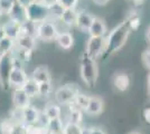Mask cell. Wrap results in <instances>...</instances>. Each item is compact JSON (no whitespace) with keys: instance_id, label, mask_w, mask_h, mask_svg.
Instances as JSON below:
<instances>
[{"instance_id":"f546056e","label":"cell","mask_w":150,"mask_h":134,"mask_svg":"<svg viewBox=\"0 0 150 134\" xmlns=\"http://www.w3.org/2000/svg\"><path fill=\"white\" fill-rule=\"evenodd\" d=\"M48 8H50V18H59L61 19V16H62L64 8L59 4H56V5L50 6Z\"/></svg>"},{"instance_id":"60d3db41","label":"cell","mask_w":150,"mask_h":134,"mask_svg":"<svg viewBox=\"0 0 150 134\" xmlns=\"http://www.w3.org/2000/svg\"><path fill=\"white\" fill-rule=\"evenodd\" d=\"M108 1H109V0H93V2H95L96 5H100V6H103V5H105Z\"/></svg>"},{"instance_id":"ba28073f","label":"cell","mask_w":150,"mask_h":134,"mask_svg":"<svg viewBox=\"0 0 150 134\" xmlns=\"http://www.w3.org/2000/svg\"><path fill=\"white\" fill-rule=\"evenodd\" d=\"M28 78L29 77L27 76V73L24 70V68L21 66L15 65L13 69L11 70V74L9 76V86L15 87V89L21 88L28 81Z\"/></svg>"},{"instance_id":"5b68a950","label":"cell","mask_w":150,"mask_h":134,"mask_svg":"<svg viewBox=\"0 0 150 134\" xmlns=\"http://www.w3.org/2000/svg\"><path fill=\"white\" fill-rule=\"evenodd\" d=\"M57 35H58L57 27L52 20H45L37 24L36 38L40 39L43 41H52V40H55Z\"/></svg>"},{"instance_id":"4fadbf2b","label":"cell","mask_w":150,"mask_h":134,"mask_svg":"<svg viewBox=\"0 0 150 134\" xmlns=\"http://www.w3.org/2000/svg\"><path fill=\"white\" fill-rule=\"evenodd\" d=\"M103 107H104V103H103V100L101 97L90 96V101H88V106H86L84 112H86L88 115L94 116V115L101 114L103 111Z\"/></svg>"},{"instance_id":"d6a6232c","label":"cell","mask_w":150,"mask_h":134,"mask_svg":"<svg viewBox=\"0 0 150 134\" xmlns=\"http://www.w3.org/2000/svg\"><path fill=\"white\" fill-rule=\"evenodd\" d=\"M16 2L17 0H0V8L4 11V13H8Z\"/></svg>"},{"instance_id":"7bdbcfd3","label":"cell","mask_w":150,"mask_h":134,"mask_svg":"<svg viewBox=\"0 0 150 134\" xmlns=\"http://www.w3.org/2000/svg\"><path fill=\"white\" fill-rule=\"evenodd\" d=\"M81 134H91V128H82Z\"/></svg>"},{"instance_id":"8992f818","label":"cell","mask_w":150,"mask_h":134,"mask_svg":"<svg viewBox=\"0 0 150 134\" xmlns=\"http://www.w3.org/2000/svg\"><path fill=\"white\" fill-rule=\"evenodd\" d=\"M105 51V37H90L86 43L85 54L92 59H96L104 54Z\"/></svg>"},{"instance_id":"d6986e66","label":"cell","mask_w":150,"mask_h":134,"mask_svg":"<svg viewBox=\"0 0 150 134\" xmlns=\"http://www.w3.org/2000/svg\"><path fill=\"white\" fill-rule=\"evenodd\" d=\"M38 109L34 106H27L26 109H23V115H24V124L25 125H33V124H36L38 119Z\"/></svg>"},{"instance_id":"6da1fadb","label":"cell","mask_w":150,"mask_h":134,"mask_svg":"<svg viewBox=\"0 0 150 134\" xmlns=\"http://www.w3.org/2000/svg\"><path fill=\"white\" fill-rule=\"evenodd\" d=\"M130 32L131 30L125 20L119 24L115 28H113L112 32H110V34L105 37V51L103 56H109L121 49L127 43Z\"/></svg>"},{"instance_id":"ffe728a7","label":"cell","mask_w":150,"mask_h":134,"mask_svg":"<svg viewBox=\"0 0 150 134\" xmlns=\"http://www.w3.org/2000/svg\"><path fill=\"white\" fill-rule=\"evenodd\" d=\"M76 19H77V11L76 9H64L61 16V20L63 24L67 27L76 26Z\"/></svg>"},{"instance_id":"f1b7e54d","label":"cell","mask_w":150,"mask_h":134,"mask_svg":"<svg viewBox=\"0 0 150 134\" xmlns=\"http://www.w3.org/2000/svg\"><path fill=\"white\" fill-rule=\"evenodd\" d=\"M125 21H127V24H128V26H129L130 30H132V29H138L139 26H140V17L138 16L137 13H131Z\"/></svg>"},{"instance_id":"30bf717a","label":"cell","mask_w":150,"mask_h":134,"mask_svg":"<svg viewBox=\"0 0 150 134\" xmlns=\"http://www.w3.org/2000/svg\"><path fill=\"white\" fill-rule=\"evenodd\" d=\"M13 103L16 109H24L30 105V97L26 94L23 88H16L13 93Z\"/></svg>"},{"instance_id":"1f68e13d","label":"cell","mask_w":150,"mask_h":134,"mask_svg":"<svg viewBox=\"0 0 150 134\" xmlns=\"http://www.w3.org/2000/svg\"><path fill=\"white\" fill-rule=\"evenodd\" d=\"M50 120L48 119V116L45 114L44 112H39V114H38L37 122H36V125L40 126V128H47L48 124H50Z\"/></svg>"},{"instance_id":"44dd1931","label":"cell","mask_w":150,"mask_h":134,"mask_svg":"<svg viewBox=\"0 0 150 134\" xmlns=\"http://www.w3.org/2000/svg\"><path fill=\"white\" fill-rule=\"evenodd\" d=\"M88 101H90V96H86L84 94H81L79 93L77 95L75 96V98L73 100V102L71 103V107H75V109H79L81 111H85L86 106L88 104Z\"/></svg>"},{"instance_id":"8d00e7d4","label":"cell","mask_w":150,"mask_h":134,"mask_svg":"<svg viewBox=\"0 0 150 134\" xmlns=\"http://www.w3.org/2000/svg\"><path fill=\"white\" fill-rule=\"evenodd\" d=\"M34 1H36V0H17V2H18L19 5H21V6L25 7V8H27L29 5H31Z\"/></svg>"},{"instance_id":"4316f807","label":"cell","mask_w":150,"mask_h":134,"mask_svg":"<svg viewBox=\"0 0 150 134\" xmlns=\"http://www.w3.org/2000/svg\"><path fill=\"white\" fill-rule=\"evenodd\" d=\"M82 119H83V115H82L81 109H75V107H71L69 109V123H74V124L81 125Z\"/></svg>"},{"instance_id":"836d02e7","label":"cell","mask_w":150,"mask_h":134,"mask_svg":"<svg viewBox=\"0 0 150 134\" xmlns=\"http://www.w3.org/2000/svg\"><path fill=\"white\" fill-rule=\"evenodd\" d=\"M58 4L64 9H75L79 4V0H58Z\"/></svg>"},{"instance_id":"484cf974","label":"cell","mask_w":150,"mask_h":134,"mask_svg":"<svg viewBox=\"0 0 150 134\" xmlns=\"http://www.w3.org/2000/svg\"><path fill=\"white\" fill-rule=\"evenodd\" d=\"M63 128H64V124L61 117H58V119L50 120V124L47 126V131L50 133H63Z\"/></svg>"},{"instance_id":"ab89813d","label":"cell","mask_w":150,"mask_h":134,"mask_svg":"<svg viewBox=\"0 0 150 134\" xmlns=\"http://www.w3.org/2000/svg\"><path fill=\"white\" fill-rule=\"evenodd\" d=\"M6 37V35H5V30H4V27L2 25H0V40H2V39Z\"/></svg>"},{"instance_id":"ac0fdd59","label":"cell","mask_w":150,"mask_h":134,"mask_svg":"<svg viewBox=\"0 0 150 134\" xmlns=\"http://www.w3.org/2000/svg\"><path fill=\"white\" fill-rule=\"evenodd\" d=\"M2 27H4V30H5V35L8 38L16 40L20 36V25H18V24L8 20L6 24L2 25Z\"/></svg>"},{"instance_id":"d590c367","label":"cell","mask_w":150,"mask_h":134,"mask_svg":"<svg viewBox=\"0 0 150 134\" xmlns=\"http://www.w3.org/2000/svg\"><path fill=\"white\" fill-rule=\"evenodd\" d=\"M144 119L146 120L147 123H149L150 124V105L148 106H146L144 109Z\"/></svg>"},{"instance_id":"603a6c76","label":"cell","mask_w":150,"mask_h":134,"mask_svg":"<svg viewBox=\"0 0 150 134\" xmlns=\"http://www.w3.org/2000/svg\"><path fill=\"white\" fill-rule=\"evenodd\" d=\"M36 28H37V24L27 20L23 25H20V35H27L36 38Z\"/></svg>"},{"instance_id":"277c9868","label":"cell","mask_w":150,"mask_h":134,"mask_svg":"<svg viewBox=\"0 0 150 134\" xmlns=\"http://www.w3.org/2000/svg\"><path fill=\"white\" fill-rule=\"evenodd\" d=\"M15 67V56L13 53H5L0 55V85L4 89H8L9 76Z\"/></svg>"},{"instance_id":"7dc6e473","label":"cell","mask_w":150,"mask_h":134,"mask_svg":"<svg viewBox=\"0 0 150 134\" xmlns=\"http://www.w3.org/2000/svg\"><path fill=\"white\" fill-rule=\"evenodd\" d=\"M130 134H140V133H139V132H131Z\"/></svg>"},{"instance_id":"7a4b0ae2","label":"cell","mask_w":150,"mask_h":134,"mask_svg":"<svg viewBox=\"0 0 150 134\" xmlns=\"http://www.w3.org/2000/svg\"><path fill=\"white\" fill-rule=\"evenodd\" d=\"M99 77L96 62L84 53L81 57V78L88 87H94Z\"/></svg>"},{"instance_id":"8fae6325","label":"cell","mask_w":150,"mask_h":134,"mask_svg":"<svg viewBox=\"0 0 150 134\" xmlns=\"http://www.w3.org/2000/svg\"><path fill=\"white\" fill-rule=\"evenodd\" d=\"M112 83L114 88L119 92H125L130 86V77L127 73L120 72L114 74L112 78Z\"/></svg>"},{"instance_id":"f35d334b","label":"cell","mask_w":150,"mask_h":134,"mask_svg":"<svg viewBox=\"0 0 150 134\" xmlns=\"http://www.w3.org/2000/svg\"><path fill=\"white\" fill-rule=\"evenodd\" d=\"M91 134H105V132L99 128H91Z\"/></svg>"},{"instance_id":"e575fe53","label":"cell","mask_w":150,"mask_h":134,"mask_svg":"<svg viewBox=\"0 0 150 134\" xmlns=\"http://www.w3.org/2000/svg\"><path fill=\"white\" fill-rule=\"evenodd\" d=\"M142 63L148 69H150V48H148V49H146L144 51V54H142Z\"/></svg>"},{"instance_id":"c3c4849f","label":"cell","mask_w":150,"mask_h":134,"mask_svg":"<svg viewBox=\"0 0 150 134\" xmlns=\"http://www.w3.org/2000/svg\"><path fill=\"white\" fill-rule=\"evenodd\" d=\"M50 134H63V133H50Z\"/></svg>"},{"instance_id":"bcb514c9","label":"cell","mask_w":150,"mask_h":134,"mask_svg":"<svg viewBox=\"0 0 150 134\" xmlns=\"http://www.w3.org/2000/svg\"><path fill=\"white\" fill-rule=\"evenodd\" d=\"M2 15H4V11H2V10H1V8H0V17H1Z\"/></svg>"},{"instance_id":"e0dca14e","label":"cell","mask_w":150,"mask_h":134,"mask_svg":"<svg viewBox=\"0 0 150 134\" xmlns=\"http://www.w3.org/2000/svg\"><path fill=\"white\" fill-rule=\"evenodd\" d=\"M30 78H33L38 84L50 82V73L46 66H38L33 70Z\"/></svg>"},{"instance_id":"7402d4cb","label":"cell","mask_w":150,"mask_h":134,"mask_svg":"<svg viewBox=\"0 0 150 134\" xmlns=\"http://www.w3.org/2000/svg\"><path fill=\"white\" fill-rule=\"evenodd\" d=\"M21 88L24 89V92H25L27 95L29 96V97H35V96L38 95V83H36L33 78H28V81L25 83V85L21 87Z\"/></svg>"},{"instance_id":"74e56055","label":"cell","mask_w":150,"mask_h":134,"mask_svg":"<svg viewBox=\"0 0 150 134\" xmlns=\"http://www.w3.org/2000/svg\"><path fill=\"white\" fill-rule=\"evenodd\" d=\"M42 1H43L47 7L54 6V5L58 4V0H42Z\"/></svg>"},{"instance_id":"b9f144b4","label":"cell","mask_w":150,"mask_h":134,"mask_svg":"<svg viewBox=\"0 0 150 134\" xmlns=\"http://www.w3.org/2000/svg\"><path fill=\"white\" fill-rule=\"evenodd\" d=\"M147 85H148V100H149V102H150V74H149V76H148Z\"/></svg>"},{"instance_id":"52a82bcc","label":"cell","mask_w":150,"mask_h":134,"mask_svg":"<svg viewBox=\"0 0 150 134\" xmlns=\"http://www.w3.org/2000/svg\"><path fill=\"white\" fill-rule=\"evenodd\" d=\"M80 92L79 88L75 86V84H67L61 86L59 88L56 89L55 92V100L57 103L65 105V104H71Z\"/></svg>"},{"instance_id":"d4e9b609","label":"cell","mask_w":150,"mask_h":134,"mask_svg":"<svg viewBox=\"0 0 150 134\" xmlns=\"http://www.w3.org/2000/svg\"><path fill=\"white\" fill-rule=\"evenodd\" d=\"M43 112L48 116L50 120L61 117V107L57 104H48V105H46V107L44 109Z\"/></svg>"},{"instance_id":"2e32d148","label":"cell","mask_w":150,"mask_h":134,"mask_svg":"<svg viewBox=\"0 0 150 134\" xmlns=\"http://www.w3.org/2000/svg\"><path fill=\"white\" fill-rule=\"evenodd\" d=\"M36 47V38L27 36V35H20L16 39V48L24 49V51H33Z\"/></svg>"},{"instance_id":"3957f363","label":"cell","mask_w":150,"mask_h":134,"mask_svg":"<svg viewBox=\"0 0 150 134\" xmlns=\"http://www.w3.org/2000/svg\"><path fill=\"white\" fill-rule=\"evenodd\" d=\"M27 20L35 24H39L45 20L50 19V8L45 5L42 0H36L26 8Z\"/></svg>"},{"instance_id":"cb8c5ba5","label":"cell","mask_w":150,"mask_h":134,"mask_svg":"<svg viewBox=\"0 0 150 134\" xmlns=\"http://www.w3.org/2000/svg\"><path fill=\"white\" fill-rule=\"evenodd\" d=\"M16 48V40L5 37L2 40H0V55L5 53H13Z\"/></svg>"},{"instance_id":"5bb4252c","label":"cell","mask_w":150,"mask_h":134,"mask_svg":"<svg viewBox=\"0 0 150 134\" xmlns=\"http://www.w3.org/2000/svg\"><path fill=\"white\" fill-rule=\"evenodd\" d=\"M88 34H90V37H105L106 25L104 20L99 17H95L88 30Z\"/></svg>"},{"instance_id":"9c48e42d","label":"cell","mask_w":150,"mask_h":134,"mask_svg":"<svg viewBox=\"0 0 150 134\" xmlns=\"http://www.w3.org/2000/svg\"><path fill=\"white\" fill-rule=\"evenodd\" d=\"M9 20L16 22L18 25H23L25 21H27V15H26V8L23 7L21 5H19L18 2H16L13 7L11 8V10L7 13Z\"/></svg>"},{"instance_id":"9a60e30c","label":"cell","mask_w":150,"mask_h":134,"mask_svg":"<svg viewBox=\"0 0 150 134\" xmlns=\"http://www.w3.org/2000/svg\"><path fill=\"white\" fill-rule=\"evenodd\" d=\"M56 45L62 49H69L74 45V37L69 32H61L55 38Z\"/></svg>"},{"instance_id":"7c38bea8","label":"cell","mask_w":150,"mask_h":134,"mask_svg":"<svg viewBox=\"0 0 150 134\" xmlns=\"http://www.w3.org/2000/svg\"><path fill=\"white\" fill-rule=\"evenodd\" d=\"M93 15H91L90 13L86 11H80L77 13V19H76V27L79 29H81L82 32H88L90 30L92 22L94 20Z\"/></svg>"},{"instance_id":"f6af8a7d","label":"cell","mask_w":150,"mask_h":134,"mask_svg":"<svg viewBox=\"0 0 150 134\" xmlns=\"http://www.w3.org/2000/svg\"><path fill=\"white\" fill-rule=\"evenodd\" d=\"M133 1H134V2L137 4V5H140V4H141V2L144 1V0H133Z\"/></svg>"},{"instance_id":"4dcf8cb0","label":"cell","mask_w":150,"mask_h":134,"mask_svg":"<svg viewBox=\"0 0 150 134\" xmlns=\"http://www.w3.org/2000/svg\"><path fill=\"white\" fill-rule=\"evenodd\" d=\"M52 92V84L50 82L38 84V95L40 96H48Z\"/></svg>"},{"instance_id":"83f0119b","label":"cell","mask_w":150,"mask_h":134,"mask_svg":"<svg viewBox=\"0 0 150 134\" xmlns=\"http://www.w3.org/2000/svg\"><path fill=\"white\" fill-rule=\"evenodd\" d=\"M82 128L79 124H74V123H69L67 122L64 128H63V134H81Z\"/></svg>"},{"instance_id":"ee69618b","label":"cell","mask_w":150,"mask_h":134,"mask_svg":"<svg viewBox=\"0 0 150 134\" xmlns=\"http://www.w3.org/2000/svg\"><path fill=\"white\" fill-rule=\"evenodd\" d=\"M147 39H148V41L150 43V27L148 28V30H147Z\"/></svg>"}]
</instances>
